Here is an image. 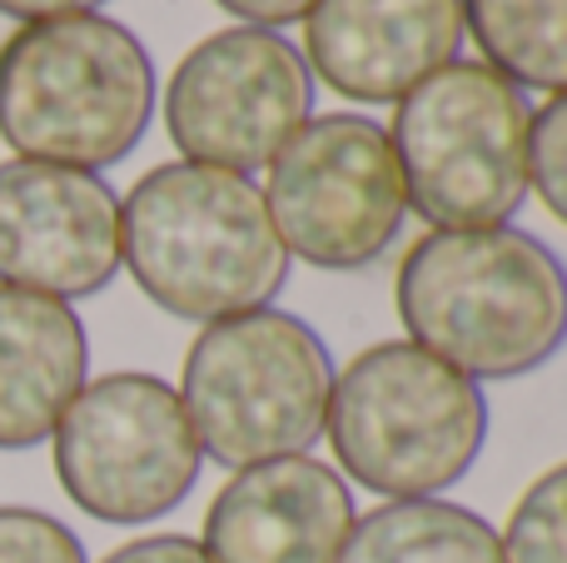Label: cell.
Instances as JSON below:
<instances>
[{"label": "cell", "mask_w": 567, "mask_h": 563, "mask_svg": "<svg viewBox=\"0 0 567 563\" xmlns=\"http://www.w3.org/2000/svg\"><path fill=\"white\" fill-rule=\"evenodd\" d=\"M393 299L413 345L468 379H523L567 345V265L518 225L423 235Z\"/></svg>", "instance_id": "1"}, {"label": "cell", "mask_w": 567, "mask_h": 563, "mask_svg": "<svg viewBox=\"0 0 567 563\" xmlns=\"http://www.w3.org/2000/svg\"><path fill=\"white\" fill-rule=\"evenodd\" d=\"M120 265L145 299L195 325L265 309L289 279L255 180L189 160L155 165L120 199Z\"/></svg>", "instance_id": "2"}, {"label": "cell", "mask_w": 567, "mask_h": 563, "mask_svg": "<svg viewBox=\"0 0 567 563\" xmlns=\"http://www.w3.org/2000/svg\"><path fill=\"white\" fill-rule=\"evenodd\" d=\"M150 120L155 60L120 20H35L0 45V140L16 160L100 175L145 140Z\"/></svg>", "instance_id": "3"}, {"label": "cell", "mask_w": 567, "mask_h": 563, "mask_svg": "<svg viewBox=\"0 0 567 563\" xmlns=\"http://www.w3.org/2000/svg\"><path fill=\"white\" fill-rule=\"evenodd\" d=\"M323 434L339 469L383 499H439L488 444L478 379L433 359L413 339H383L333 375Z\"/></svg>", "instance_id": "4"}, {"label": "cell", "mask_w": 567, "mask_h": 563, "mask_svg": "<svg viewBox=\"0 0 567 563\" xmlns=\"http://www.w3.org/2000/svg\"><path fill=\"white\" fill-rule=\"evenodd\" d=\"M333 389L329 345L289 309H249L199 329L185 355L179 405L199 454L225 469L309 454Z\"/></svg>", "instance_id": "5"}, {"label": "cell", "mask_w": 567, "mask_h": 563, "mask_svg": "<svg viewBox=\"0 0 567 563\" xmlns=\"http://www.w3.org/2000/svg\"><path fill=\"white\" fill-rule=\"evenodd\" d=\"M528 95L483 60H453L399 100L393 160L433 229L508 225L528 199Z\"/></svg>", "instance_id": "6"}, {"label": "cell", "mask_w": 567, "mask_h": 563, "mask_svg": "<svg viewBox=\"0 0 567 563\" xmlns=\"http://www.w3.org/2000/svg\"><path fill=\"white\" fill-rule=\"evenodd\" d=\"M50 439L65 499L80 514L120 529L175 514L205 464L179 389L140 369L85 385Z\"/></svg>", "instance_id": "7"}, {"label": "cell", "mask_w": 567, "mask_h": 563, "mask_svg": "<svg viewBox=\"0 0 567 563\" xmlns=\"http://www.w3.org/2000/svg\"><path fill=\"white\" fill-rule=\"evenodd\" d=\"M265 209L284 255L313 269H369L409 219L393 140L369 115H319L269 165Z\"/></svg>", "instance_id": "8"}, {"label": "cell", "mask_w": 567, "mask_h": 563, "mask_svg": "<svg viewBox=\"0 0 567 563\" xmlns=\"http://www.w3.org/2000/svg\"><path fill=\"white\" fill-rule=\"evenodd\" d=\"M309 120L313 75L299 45L259 25L205 35L175 65L165 90V125L179 155L235 175L275 165Z\"/></svg>", "instance_id": "9"}, {"label": "cell", "mask_w": 567, "mask_h": 563, "mask_svg": "<svg viewBox=\"0 0 567 563\" xmlns=\"http://www.w3.org/2000/svg\"><path fill=\"white\" fill-rule=\"evenodd\" d=\"M120 275V195L90 170L0 160V285L90 299Z\"/></svg>", "instance_id": "10"}, {"label": "cell", "mask_w": 567, "mask_h": 563, "mask_svg": "<svg viewBox=\"0 0 567 563\" xmlns=\"http://www.w3.org/2000/svg\"><path fill=\"white\" fill-rule=\"evenodd\" d=\"M463 45V0H319L303 16V65L359 105H399Z\"/></svg>", "instance_id": "11"}, {"label": "cell", "mask_w": 567, "mask_h": 563, "mask_svg": "<svg viewBox=\"0 0 567 563\" xmlns=\"http://www.w3.org/2000/svg\"><path fill=\"white\" fill-rule=\"evenodd\" d=\"M353 519L339 469L289 454L239 469L219 489L199 549L209 563H333Z\"/></svg>", "instance_id": "12"}, {"label": "cell", "mask_w": 567, "mask_h": 563, "mask_svg": "<svg viewBox=\"0 0 567 563\" xmlns=\"http://www.w3.org/2000/svg\"><path fill=\"white\" fill-rule=\"evenodd\" d=\"M90 375V339L65 299L0 285V449L55 434Z\"/></svg>", "instance_id": "13"}, {"label": "cell", "mask_w": 567, "mask_h": 563, "mask_svg": "<svg viewBox=\"0 0 567 563\" xmlns=\"http://www.w3.org/2000/svg\"><path fill=\"white\" fill-rule=\"evenodd\" d=\"M333 563H503L498 529L449 499H399L353 519Z\"/></svg>", "instance_id": "14"}, {"label": "cell", "mask_w": 567, "mask_h": 563, "mask_svg": "<svg viewBox=\"0 0 567 563\" xmlns=\"http://www.w3.org/2000/svg\"><path fill=\"white\" fill-rule=\"evenodd\" d=\"M463 35L518 90L567 95V0H463Z\"/></svg>", "instance_id": "15"}, {"label": "cell", "mask_w": 567, "mask_h": 563, "mask_svg": "<svg viewBox=\"0 0 567 563\" xmlns=\"http://www.w3.org/2000/svg\"><path fill=\"white\" fill-rule=\"evenodd\" d=\"M503 563H567V464L523 489L503 529Z\"/></svg>", "instance_id": "16"}, {"label": "cell", "mask_w": 567, "mask_h": 563, "mask_svg": "<svg viewBox=\"0 0 567 563\" xmlns=\"http://www.w3.org/2000/svg\"><path fill=\"white\" fill-rule=\"evenodd\" d=\"M0 563H85V544L45 509L0 504Z\"/></svg>", "instance_id": "17"}, {"label": "cell", "mask_w": 567, "mask_h": 563, "mask_svg": "<svg viewBox=\"0 0 567 563\" xmlns=\"http://www.w3.org/2000/svg\"><path fill=\"white\" fill-rule=\"evenodd\" d=\"M528 185L543 209L567 225V95H553L528 120Z\"/></svg>", "instance_id": "18"}, {"label": "cell", "mask_w": 567, "mask_h": 563, "mask_svg": "<svg viewBox=\"0 0 567 563\" xmlns=\"http://www.w3.org/2000/svg\"><path fill=\"white\" fill-rule=\"evenodd\" d=\"M100 563H209L199 539H185V534H150V539H135V544L115 549Z\"/></svg>", "instance_id": "19"}, {"label": "cell", "mask_w": 567, "mask_h": 563, "mask_svg": "<svg viewBox=\"0 0 567 563\" xmlns=\"http://www.w3.org/2000/svg\"><path fill=\"white\" fill-rule=\"evenodd\" d=\"M225 16H239L245 25H259V30H279V25H293L303 20L319 0H215Z\"/></svg>", "instance_id": "20"}, {"label": "cell", "mask_w": 567, "mask_h": 563, "mask_svg": "<svg viewBox=\"0 0 567 563\" xmlns=\"http://www.w3.org/2000/svg\"><path fill=\"white\" fill-rule=\"evenodd\" d=\"M105 0H0V16L35 25V20H60V16H95Z\"/></svg>", "instance_id": "21"}]
</instances>
